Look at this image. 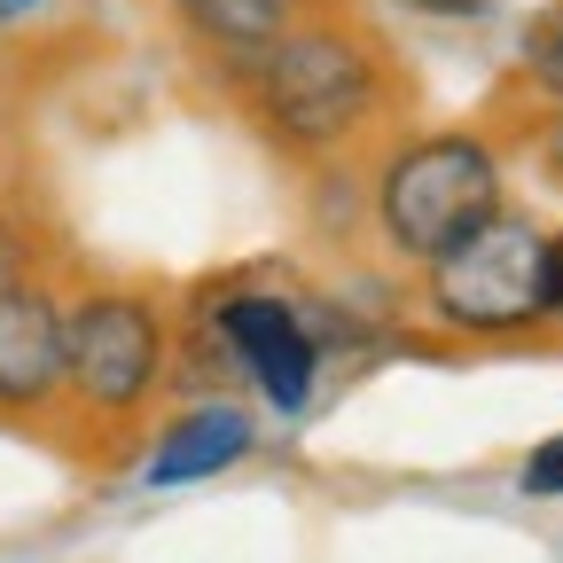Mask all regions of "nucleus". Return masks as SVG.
<instances>
[{"label":"nucleus","instance_id":"1","mask_svg":"<svg viewBox=\"0 0 563 563\" xmlns=\"http://www.w3.org/2000/svg\"><path fill=\"white\" fill-rule=\"evenodd\" d=\"M501 203H509L501 150H493L485 133H470V125H446V133L399 141V150L384 157V173L368 188V220H376V235L399 258L431 266L454 243H470Z\"/></svg>","mask_w":563,"mask_h":563},{"label":"nucleus","instance_id":"2","mask_svg":"<svg viewBox=\"0 0 563 563\" xmlns=\"http://www.w3.org/2000/svg\"><path fill=\"white\" fill-rule=\"evenodd\" d=\"M235 70L251 87L258 125L282 141V150H298V157L344 150V141L376 118V95H384L376 55L344 24H290L266 55H251Z\"/></svg>","mask_w":563,"mask_h":563},{"label":"nucleus","instance_id":"3","mask_svg":"<svg viewBox=\"0 0 563 563\" xmlns=\"http://www.w3.org/2000/svg\"><path fill=\"white\" fill-rule=\"evenodd\" d=\"M540 251H548V228L532 211L501 203L470 243H454L446 258L422 266V306H431L446 329H462V336H517V329L548 321Z\"/></svg>","mask_w":563,"mask_h":563},{"label":"nucleus","instance_id":"4","mask_svg":"<svg viewBox=\"0 0 563 563\" xmlns=\"http://www.w3.org/2000/svg\"><path fill=\"white\" fill-rule=\"evenodd\" d=\"M173 361V329L141 290H87L63 306V384L87 415H133Z\"/></svg>","mask_w":563,"mask_h":563},{"label":"nucleus","instance_id":"5","mask_svg":"<svg viewBox=\"0 0 563 563\" xmlns=\"http://www.w3.org/2000/svg\"><path fill=\"white\" fill-rule=\"evenodd\" d=\"M211 344H228V368L274 407V415H306L321 384V329L282 298V290H228L211 306Z\"/></svg>","mask_w":563,"mask_h":563},{"label":"nucleus","instance_id":"6","mask_svg":"<svg viewBox=\"0 0 563 563\" xmlns=\"http://www.w3.org/2000/svg\"><path fill=\"white\" fill-rule=\"evenodd\" d=\"M63 391V306L55 290L9 274L0 282V415H32Z\"/></svg>","mask_w":563,"mask_h":563},{"label":"nucleus","instance_id":"7","mask_svg":"<svg viewBox=\"0 0 563 563\" xmlns=\"http://www.w3.org/2000/svg\"><path fill=\"white\" fill-rule=\"evenodd\" d=\"M251 446H258V422H251L243 407L203 399V407L173 415V431L157 439V454H150V470H141V477H150L157 493H165V485H196V477H220V470H235Z\"/></svg>","mask_w":563,"mask_h":563},{"label":"nucleus","instance_id":"8","mask_svg":"<svg viewBox=\"0 0 563 563\" xmlns=\"http://www.w3.org/2000/svg\"><path fill=\"white\" fill-rule=\"evenodd\" d=\"M165 9H173V24H180L196 47L228 55V63L266 55L282 32L298 24V0H165Z\"/></svg>","mask_w":563,"mask_h":563},{"label":"nucleus","instance_id":"9","mask_svg":"<svg viewBox=\"0 0 563 563\" xmlns=\"http://www.w3.org/2000/svg\"><path fill=\"white\" fill-rule=\"evenodd\" d=\"M525 79L563 110V0H555V9H548L532 32H525Z\"/></svg>","mask_w":563,"mask_h":563},{"label":"nucleus","instance_id":"10","mask_svg":"<svg viewBox=\"0 0 563 563\" xmlns=\"http://www.w3.org/2000/svg\"><path fill=\"white\" fill-rule=\"evenodd\" d=\"M517 493H525V501H563V431H548V439L525 454Z\"/></svg>","mask_w":563,"mask_h":563},{"label":"nucleus","instance_id":"11","mask_svg":"<svg viewBox=\"0 0 563 563\" xmlns=\"http://www.w3.org/2000/svg\"><path fill=\"white\" fill-rule=\"evenodd\" d=\"M540 306L548 321H563V228H548V251H540Z\"/></svg>","mask_w":563,"mask_h":563},{"label":"nucleus","instance_id":"12","mask_svg":"<svg viewBox=\"0 0 563 563\" xmlns=\"http://www.w3.org/2000/svg\"><path fill=\"white\" fill-rule=\"evenodd\" d=\"M407 9H422V16H477L485 0H407Z\"/></svg>","mask_w":563,"mask_h":563},{"label":"nucleus","instance_id":"13","mask_svg":"<svg viewBox=\"0 0 563 563\" xmlns=\"http://www.w3.org/2000/svg\"><path fill=\"white\" fill-rule=\"evenodd\" d=\"M24 9H40V0H0V16H24Z\"/></svg>","mask_w":563,"mask_h":563}]
</instances>
